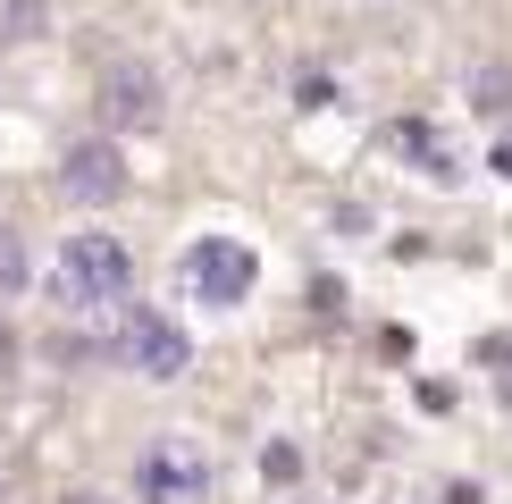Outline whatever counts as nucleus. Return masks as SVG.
<instances>
[{"label":"nucleus","instance_id":"423d86ee","mask_svg":"<svg viewBox=\"0 0 512 504\" xmlns=\"http://www.w3.org/2000/svg\"><path fill=\"white\" fill-rule=\"evenodd\" d=\"M59 185H68V202H118L126 194V160L110 152V135L76 143L68 160H59Z\"/></svg>","mask_w":512,"mask_h":504},{"label":"nucleus","instance_id":"7ed1b4c3","mask_svg":"<svg viewBox=\"0 0 512 504\" xmlns=\"http://www.w3.org/2000/svg\"><path fill=\"white\" fill-rule=\"evenodd\" d=\"M177 269H185V286H194L210 311H227V303H244V294H252V278H261V252H252L244 236H194Z\"/></svg>","mask_w":512,"mask_h":504},{"label":"nucleus","instance_id":"9b49d317","mask_svg":"<svg viewBox=\"0 0 512 504\" xmlns=\"http://www.w3.org/2000/svg\"><path fill=\"white\" fill-rule=\"evenodd\" d=\"M59 504H101V496H93V488H68V496H59Z\"/></svg>","mask_w":512,"mask_h":504},{"label":"nucleus","instance_id":"9d476101","mask_svg":"<svg viewBox=\"0 0 512 504\" xmlns=\"http://www.w3.org/2000/svg\"><path fill=\"white\" fill-rule=\"evenodd\" d=\"M261 479H269V488H294V479H303V454H294L286 437H277V446L261 454Z\"/></svg>","mask_w":512,"mask_h":504},{"label":"nucleus","instance_id":"f257e3e1","mask_svg":"<svg viewBox=\"0 0 512 504\" xmlns=\"http://www.w3.org/2000/svg\"><path fill=\"white\" fill-rule=\"evenodd\" d=\"M126 286H135V252H126L110 227H76V236L51 252V294L68 311H110V303H126Z\"/></svg>","mask_w":512,"mask_h":504},{"label":"nucleus","instance_id":"1a4fd4ad","mask_svg":"<svg viewBox=\"0 0 512 504\" xmlns=\"http://www.w3.org/2000/svg\"><path fill=\"white\" fill-rule=\"evenodd\" d=\"M51 26V0H0V42H34Z\"/></svg>","mask_w":512,"mask_h":504},{"label":"nucleus","instance_id":"f03ea898","mask_svg":"<svg viewBox=\"0 0 512 504\" xmlns=\"http://www.w3.org/2000/svg\"><path fill=\"white\" fill-rule=\"evenodd\" d=\"M135 496L143 504H202L210 496V454L202 437H152L135 454Z\"/></svg>","mask_w":512,"mask_h":504},{"label":"nucleus","instance_id":"39448f33","mask_svg":"<svg viewBox=\"0 0 512 504\" xmlns=\"http://www.w3.org/2000/svg\"><path fill=\"white\" fill-rule=\"evenodd\" d=\"M110 362L143 370V378H177L185 362H194V336L168 320V311H126V320L110 328Z\"/></svg>","mask_w":512,"mask_h":504},{"label":"nucleus","instance_id":"f8f14e48","mask_svg":"<svg viewBox=\"0 0 512 504\" xmlns=\"http://www.w3.org/2000/svg\"><path fill=\"white\" fill-rule=\"evenodd\" d=\"M496 168H504V177H512V143H496Z\"/></svg>","mask_w":512,"mask_h":504},{"label":"nucleus","instance_id":"6e6552de","mask_svg":"<svg viewBox=\"0 0 512 504\" xmlns=\"http://www.w3.org/2000/svg\"><path fill=\"white\" fill-rule=\"evenodd\" d=\"M26 278H34L26 236H17V227H0V303H17V294H26Z\"/></svg>","mask_w":512,"mask_h":504},{"label":"nucleus","instance_id":"20e7f679","mask_svg":"<svg viewBox=\"0 0 512 504\" xmlns=\"http://www.w3.org/2000/svg\"><path fill=\"white\" fill-rule=\"evenodd\" d=\"M168 118V84L152 59H118L110 76H101V126L110 135H160Z\"/></svg>","mask_w":512,"mask_h":504},{"label":"nucleus","instance_id":"0eeeda50","mask_svg":"<svg viewBox=\"0 0 512 504\" xmlns=\"http://www.w3.org/2000/svg\"><path fill=\"white\" fill-rule=\"evenodd\" d=\"M387 143H395L403 160H420L429 177H454V152L437 143V126H420V118H395V126H387Z\"/></svg>","mask_w":512,"mask_h":504}]
</instances>
